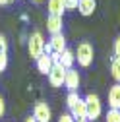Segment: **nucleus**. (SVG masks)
<instances>
[{
    "instance_id": "25",
    "label": "nucleus",
    "mask_w": 120,
    "mask_h": 122,
    "mask_svg": "<svg viewBox=\"0 0 120 122\" xmlns=\"http://www.w3.org/2000/svg\"><path fill=\"white\" fill-rule=\"evenodd\" d=\"M14 0H0V6H6V4H12Z\"/></svg>"
},
{
    "instance_id": "12",
    "label": "nucleus",
    "mask_w": 120,
    "mask_h": 122,
    "mask_svg": "<svg viewBox=\"0 0 120 122\" xmlns=\"http://www.w3.org/2000/svg\"><path fill=\"white\" fill-rule=\"evenodd\" d=\"M97 10V0H80L78 2V12L81 16H91V14Z\"/></svg>"
},
{
    "instance_id": "1",
    "label": "nucleus",
    "mask_w": 120,
    "mask_h": 122,
    "mask_svg": "<svg viewBox=\"0 0 120 122\" xmlns=\"http://www.w3.org/2000/svg\"><path fill=\"white\" fill-rule=\"evenodd\" d=\"M83 99H85V107H87V120L89 122H95L97 118H101V114H103L101 97L97 93H87Z\"/></svg>"
},
{
    "instance_id": "24",
    "label": "nucleus",
    "mask_w": 120,
    "mask_h": 122,
    "mask_svg": "<svg viewBox=\"0 0 120 122\" xmlns=\"http://www.w3.org/2000/svg\"><path fill=\"white\" fill-rule=\"evenodd\" d=\"M43 52H45V54H49V56L52 54V47H50V43H45V51H43Z\"/></svg>"
},
{
    "instance_id": "10",
    "label": "nucleus",
    "mask_w": 120,
    "mask_h": 122,
    "mask_svg": "<svg viewBox=\"0 0 120 122\" xmlns=\"http://www.w3.org/2000/svg\"><path fill=\"white\" fill-rule=\"evenodd\" d=\"M109 107L120 111V83H114L109 89Z\"/></svg>"
},
{
    "instance_id": "3",
    "label": "nucleus",
    "mask_w": 120,
    "mask_h": 122,
    "mask_svg": "<svg viewBox=\"0 0 120 122\" xmlns=\"http://www.w3.org/2000/svg\"><path fill=\"white\" fill-rule=\"evenodd\" d=\"M43 51H45V37H43L41 31H33L27 39V52H29L31 58L37 60L43 54Z\"/></svg>"
},
{
    "instance_id": "17",
    "label": "nucleus",
    "mask_w": 120,
    "mask_h": 122,
    "mask_svg": "<svg viewBox=\"0 0 120 122\" xmlns=\"http://www.w3.org/2000/svg\"><path fill=\"white\" fill-rule=\"evenodd\" d=\"M105 122H120V111L109 109V112L105 114Z\"/></svg>"
},
{
    "instance_id": "22",
    "label": "nucleus",
    "mask_w": 120,
    "mask_h": 122,
    "mask_svg": "<svg viewBox=\"0 0 120 122\" xmlns=\"http://www.w3.org/2000/svg\"><path fill=\"white\" fill-rule=\"evenodd\" d=\"M4 112H6V101L2 97V93H0V118L4 116Z\"/></svg>"
},
{
    "instance_id": "20",
    "label": "nucleus",
    "mask_w": 120,
    "mask_h": 122,
    "mask_svg": "<svg viewBox=\"0 0 120 122\" xmlns=\"http://www.w3.org/2000/svg\"><path fill=\"white\" fill-rule=\"evenodd\" d=\"M58 122H76V120H74V116L70 112H62L58 116Z\"/></svg>"
},
{
    "instance_id": "7",
    "label": "nucleus",
    "mask_w": 120,
    "mask_h": 122,
    "mask_svg": "<svg viewBox=\"0 0 120 122\" xmlns=\"http://www.w3.org/2000/svg\"><path fill=\"white\" fill-rule=\"evenodd\" d=\"M50 47H52V52H58V54H62L68 47H66V37L64 33H56V35H50Z\"/></svg>"
},
{
    "instance_id": "27",
    "label": "nucleus",
    "mask_w": 120,
    "mask_h": 122,
    "mask_svg": "<svg viewBox=\"0 0 120 122\" xmlns=\"http://www.w3.org/2000/svg\"><path fill=\"white\" fill-rule=\"evenodd\" d=\"M76 122H89L87 118H80V120H76Z\"/></svg>"
},
{
    "instance_id": "19",
    "label": "nucleus",
    "mask_w": 120,
    "mask_h": 122,
    "mask_svg": "<svg viewBox=\"0 0 120 122\" xmlns=\"http://www.w3.org/2000/svg\"><path fill=\"white\" fill-rule=\"evenodd\" d=\"M78 2L80 0H64V8L66 10H78Z\"/></svg>"
},
{
    "instance_id": "4",
    "label": "nucleus",
    "mask_w": 120,
    "mask_h": 122,
    "mask_svg": "<svg viewBox=\"0 0 120 122\" xmlns=\"http://www.w3.org/2000/svg\"><path fill=\"white\" fill-rule=\"evenodd\" d=\"M49 83L52 85V87H62L64 85V78H66V68L62 66V64H52V68H50V72H49Z\"/></svg>"
},
{
    "instance_id": "16",
    "label": "nucleus",
    "mask_w": 120,
    "mask_h": 122,
    "mask_svg": "<svg viewBox=\"0 0 120 122\" xmlns=\"http://www.w3.org/2000/svg\"><path fill=\"white\" fill-rule=\"evenodd\" d=\"M80 99H81V97L78 95V91H74V93H68V97H66V107H68V111H72V109H74V105H76Z\"/></svg>"
},
{
    "instance_id": "11",
    "label": "nucleus",
    "mask_w": 120,
    "mask_h": 122,
    "mask_svg": "<svg viewBox=\"0 0 120 122\" xmlns=\"http://www.w3.org/2000/svg\"><path fill=\"white\" fill-rule=\"evenodd\" d=\"M47 10H49V16H58V18H62L64 16V0H49L47 2Z\"/></svg>"
},
{
    "instance_id": "28",
    "label": "nucleus",
    "mask_w": 120,
    "mask_h": 122,
    "mask_svg": "<svg viewBox=\"0 0 120 122\" xmlns=\"http://www.w3.org/2000/svg\"><path fill=\"white\" fill-rule=\"evenodd\" d=\"M33 2H43V0H33Z\"/></svg>"
},
{
    "instance_id": "6",
    "label": "nucleus",
    "mask_w": 120,
    "mask_h": 122,
    "mask_svg": "<svg viewBox=\"0 0 120 122\" xmlns=\"http://www.w3.org/2000/svg\"><path fill=\"white\" fill-rule=\"evenodd\" d=\"M33 118L37 122H50V107L47 103L39 101L35 105V109H33Z\"/></svg>"
},
{
    "instance_id": "14",
    "label": "nucleus",
    "mask_w": 120,
    "mask_h": 122,
    "mask_svg": "<svg viewBox=\"0 0 120 122\" xmlns=\"http://www.w3.org/2000/svg\"><path fill=\"white\" fill-rule=\"evenodd\" d=\"M74 62H76V54H74V51H70V49H66L62 54H60V64H62L66 70H70V68H74Z\"/></svg>"
},
{
    "instance_id": "26",
    "label": "nucleus",
    "mask_w": 120,
    "mask_h": 122,
    "mask_svg": "<svg viewBox=\"0 0 120 122\" xmlns=\"http://www.w3.org/2000/svg\"><path fill=\"white\" fill-rule=\"evenodd\" d=\"M25 122H37V120H35L33 116H27V118H25Z\"/></svg>"
},
{
    "instance_id": "9",
    "label": "nucleus",
    "mask_w": 120,
    "mask_h": 122,
    "mask_svg": "<svg viewBox=\"0 0 120 122\" xmlns=\"http://www.w3.org/2000/svg\"><path fill=\"white\" fill-rule=\"evenodd\" d=\"M35 64H37V70H39V74H43V76H49V72H50V68H52V58L49 56V54H41L37 60H35Z\"/></svg>"
},
{
    "instance_id": "15",
    "label": "nucleus",
    "mask_w": 120,
    "mask_h": 122,
    "mask_svg": "<svg viewBox=\"0 0 120 122\" xmlns=\"http://www.w3.org/2000/svg\"><path fill=\"white\" fill-rule=\"evenodd\" d=\"M110 76L116 83H120V58L118 56H112L110 60Z\"/></svg>"
},
{
    "instance_id": "21",
    "label": "nucleus",
    "mask_w": 120,
    "mask_h": 122,
    "mask_svg": "<svg viewBox=\"0 0 120 122\" xmlns=\"http://www.w3.org/2000/svg\"><path fill=\"white\" fill-rule=\"evenodd\" d=\"M8 51V41L4 35H0V52H6Z\"/></svg>"
},
{
    "instance_id": "18",
    "label": "nucleus",
    "mask_w": 120,
    "mask_h": 122,
    "mask_svg": "<svg viewBox=\"0 0 120 122\" xmlns=\"http://www.w3.org/2000/svg\"><path fill=\"white\" fill-rule=\"evenodd\" d=\"M8 66V54L6 52H0V74H2Z\"/></svg>"
},
{
    "instance_id": "2",
    "label": "nucleus",
    "mask_w": 120,
    "mask_h": 122,
    "mask_svg": "<svg viewBox=\"0 0 120 122\" xmlns=\"http://www.w3.org/2000/svg\"><path fill=\"white\" fill-rule=\"evenodd\" d=\"M74 54H76V60H78V64L81 68H89L91 62H93V56H95V49H93L91 43L83 41V43L78 45V51L74 52Z\"/></svg>"
},
{
    "instance_id": "5",
    "label": "nucleus",
    "mask_w": 120,
    "mask_h": 122,
    "mask_svg": "<svg viewBox=\"0 0 120 122\" xmlns=\"http://www.w3.org/2000/svg\"><path fill=\"white\" fill-rule=\"evenodd\" d=\"M80 74H78V70H74V68H70V70H66V78H64V87L68 89V93H74V91H78L80 89Z\"/></svg>"
},
{
    "instance_id": "13",
    "label": "nucleus",
    "mask_w": 120,
    "mask_h": 122,
    "mask_svg": "<svg viewBox=\"0 0 120 122\" xmlns=\"http://www.w3.org/2000/svg\"><path fill=\"white\" fill-rule=\"evenodd\" d=\"M70 114L74 116V120H80V118H87V107H85V99L81 97L76 105H74V109L70 111Z\"/></svg>"
},
{
    "instance_id": "8",
    "label": "nucleus",
    "mask_w": 120,
    "mask_h": 122,
    "mask_svg": "<svg viewBox=\"0 0 120 122\" xmlns=\"http://www.w3.org/2000/svg\"><path fill=\"white\" fill-rule=\"evenodd\" d=\"M62 27H64V20L62 18H58V16H49L47 18V31L50 35L62 33Z\"/></svg>"
},
{
    "instance_id": "23",
    "label": "nucleus",
    "mask_w": 120,
    "mask_h": 122,
    "mask_svg": "<svg viewBox=\"0 0 120 122\" xmlns=\"http://www.w3.org/2000/svg\"><path fill=\"white\" fill-rule=\"evenodd\" d=\"M114 56H118L120 58V35L116 37V41H114Z\"/></svg>"
}]
</instances>
